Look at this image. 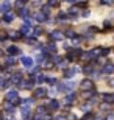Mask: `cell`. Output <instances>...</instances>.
I'll list each match as a JSON object with an SVG mask.
<instances>
[{
    "instance_id": "6da1fadb",
    "label": "cell",
    "mask_w": 114,
    "mask_h": 120,
    "mask_svg": "<svg viewBox=\"0 0 114 120\" xmlns=\"http://www.w3.org/2000/svg\"><path fill=\"white\" fill-rule=\"evenodd\" d=\"M81 87H83V89H92V83L89 80H86V81L81 83Z\"/></svg>"
},
{
    "instance_id": "7a4b0ae2",
    "label": "cell",
    "mask_w": 114,
    "mask_h": 120,
    "mask_svg": "<svg viewBox=\"0 0 114 120\" xmlns=\"http://www.w3.org/2000/svg\"><path fill=\"white\" fill-rule=\"evenodd\" d=\"M16 98H17V94H16V92L8 94V100H16Z\"/></svg>"
},
{
    "instance_id": "3957f363",
    "label": "cell",
    "mask_w": 114,
    "mask_h": 120,
    "mask_svg": "<svg viewBox=\"0 0 114 120\" xmlns=\"http://www.w3.org/2000/svg\"><path fill=\"white\" fill-rule=\"evenodd\" d=\"M35 94H36V97H42V95L45 94V90H44V89H38Z\"/></svg>"
},
{
    "instance_id": "277c9868",
    "label": "cell",
    "mask_w": 114,
    "mask_h": 120,
    "mask_svg": "<svg viewBox=\"0 0 114 120\" xmlns=\"http://www.w3.org/2000/svg\"><path fill=\"white\" fill-rule=\"evenodd\" d=\"M22 61H24V64H25L27 67H30V66H31V59H30V58H24Z\"/></svg>"
},
{
    "instance_id": "5b68a950",
    "label": "cell",
    "mask_w": 114,
    "mask_h": 120,
    "mask_svg": "<svg viewBox=\"0 0 114 120\" xmlns=\"http://www.w3.org/2000/svg\"><path fill=\"white\" fill-rule=\"evenodd\" d=\"M53 38H55V39H61V38H63V34H61V33H58V31H55V33H53Z\"/></svg>"
},
{
    "instance_id": "8992f818",
    "label": "cell",
    "mask_w": 114,
    "mask_h": 120,
    "mask_svg": "<svg viewBox=\"0 0 114 120\" xmlns=\"http://www.w3.org/2000/svg\"><path fill=\"white\" fill-rule=\"evenodd\" d=\"M105 72H114V66H111V64H108V66L105 67Z\"/></svg>"
},
{
    "instance_id": "52a82bcc",
    "label": "cell",
    "mask_w": 114,
    "mask_h": 120,
    "mask_svg": "<svg viewBox=\"0 0 114 120\" xmlns=\"http://www.w3.org/2000/svg\"><path fill=\"white\" fill-rule=\"evenodd\" d=\"M106 120H114V116H110V117H108Z\"/></svg>"
}]
</instances>
